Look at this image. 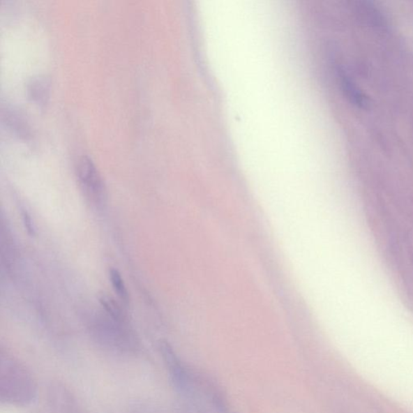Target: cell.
Here are the masks:
<instances>
[{
	"mask_svg": "<svg viewBox=\"0 0 413 413\" xmlns=\"http://www.w3.org/2000/svg\"><path fill=\"white\" fill-rule=\"evenodd\" d=\"M0 387L2 404L28 406L37 397L38 387L29 370L8 354L1 352Z\"/></svg>",
	"mask_w": 413,
	"mask_h": 413,
	"instance_id": "cell-1",
	"label": "cell"
},
{
	"mask_svg": "<svg viewBox=\"0 0 413 413\" xmlns=\"http://www.w3.org/2000/svg\"><path fill=\"white\" fill-rule=\"evenodd\" d=\"M75 169L77 181L87 197L98 205L105 202V186L99 170L92 160L87 156L80 158Z\"/></svg>",
	"mask_w": 413,
	"mask_h": 413,
	"instance_id": "cell-2",
	"label": "cell"
},
{
	"mask_svg": "<svg viewBox=\"0 0 413 413\" xmlns=\"http://www.w3.org/2000/svg\"><path fill=\"white\" fill-rule=\"evenodd\" d=\"M354 8L359 17L366 24L380 29H386L389 27V22H387L385 15L373 3L356 2Z\"/></svg>",
	"mask_w": 413,
	"mask_h": 413,
	"instance_id": "cell-3",
	"label": "cell"
},
{
	"mask_svg": "<svg viewBox=\"0 0 413 413\" xmlns=\"http://www.w3.org/2000/svg\"><path fill=\"white\" fill-rule=\"evenodd\" d=\"M50 396V413H82L73 397L60 386L53 389Z\"/></svg>",
	"mask_w": 413,
	"mask_h": 413,
	"instance_id": "cell-4",
	"label": "cell"
},
{
	"mask_svg": "<svg viewBox=\"0 0 413 413\" xmlns=\"http://www.w3.org/2000/svg\"><path fill=\"white\" fill-rule=\"evenodd\" d=\"M340 86L350 101L360 107L369 105V98L342 68L338 70Z\"/></svg>",
	"mask_w": 413,
	"mask_h": 413,
	"instance_id": "cell-5",
	"label": "cell"
},
{
	"mask_svg": "<svg viewBox=\"0 0 413 413\" xmlns=\"http://www.w3.org/2000/svg\"><path fill=\"white\" fill-rule=\"evenodd\" d=\"M50 84L45 77H34L29 82L28 95L31 100L38 103L45 105L49 97Z\"/></svg>",
	"mask_w": 413,
	"mask_h": 413,
	"instance_id": "cell-6",
	"label": "cell"
},
{
	"mask_svg": "<svg viewBox=\"0 0 413 413\" xmlns=\"http://www.w3.org/2000/svg\"><path fill=\"white\" fill-rule=\"evenodd\" d=\"M100 302L103 308H105L108 317H110L117 322L126 323V317L123 316L122 310L118 306L114 299L103 295L100 297Z\"/></svg>",
	"mask_w": 413,
	"mask_h": 413,
	"instance_id": "cell-7",
	"label": "cell"
},
{
	"mask_svg": "<svg viewBox=\"0 0 413 413\" xmlns=\"http://www.w3.org/2000/svg\"><path fill=\"white\" fill-rule=\"evenodd\" d=\"M110 278L113 289H114L117 295L120 297L122 301H127L128 299V294L127 288L121 277V273L118 270L112 268L110 271Z\"/></svg>",
	"mask_w": 413,
	"mask_h": 413,
	"instance_id": "cell-8",
	"label": "cell"
},
{
	"mask_svg": "<svg viewBox=\"0 0 413 413\" xmlns=\"http://www.w3.org/2000/svg\"><path fill=\"white\" fill-rule=\"evenodd\" d=\"M23 220L25 229L27 230L28 234L31 236L35 235V228L33 226L32 218L27 211H23Z\"/></svg>",
	"mask_w": 413,
	"mask_h": 413,
	"instance_id": "cell-9",
	"label": "cell"
}]
</instances>
